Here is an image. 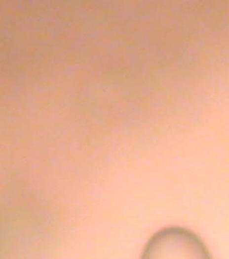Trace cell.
Masks as SVG:
<instances>
[{
	"mask_svg": "<svg viewBox=\"0 0 229 259\" xmlns=\"http://www.w3.org/2000/svg\"><path fill=\"white\" fill-rule=\"evenodd\" d=\"M141 259H212L194 232L183 227L158 231L147 242Z\"/></svg>",
	"mask_w": 229,
	"mask_h": 259,
	"instance_id": "1",
	"label": "cell"
}]
</instances>
